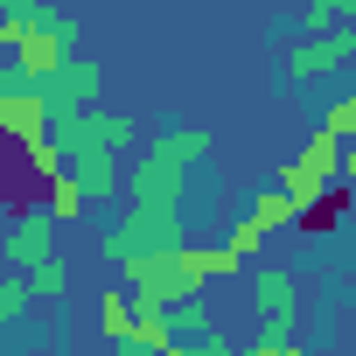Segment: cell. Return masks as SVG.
Wrapping results in <instances>:
<instances>
[{
  "instance_id": "6da1fadb",
  "label": "cell",
  "mask_w": 356,
  "mask_h": 356,
  "mask_svg": "<svg viewBox=\"0 0 356 356\" xmlns=\"http://www.w3.org/2000/svg\"><path fill=\"white\" fill-rule=\"evenodd\" d=\"M210 280H245V259L231 245H175V252H147V259L126 266V286L147 307H182Z\"/></svg>"
},
{
  "instance_id": "7a4b0ae2",
  "label": "cell",
  "mask_w": 356,
  "mask_h": 356,
  "mask_svg": "<svg viewBox=\"0 0 356 356\" xmlns=\"http://www.w3.org/2000/svg\"><path fill=\"white\" fill-rule=\"evenodd\" d=\"M175 245H182V210H161V203H126V210H119V224H105L98 259H112V266L126 273L133 259H147V252H175Z\"/></svg>"
},
{
  "instance_id": "3957f363",
  "label": "cell",
  "mask_w": 356,
  "mask_h": 356,
  "mask_svg": "<svg viewBox=\"0 0 356 356\" xmlns=\"http://www.w3.org/2000/svg\"><path fill=\"white\" fill-rule=\"evenodd\" d=\"M77 22L56 8V0H35V8L22 15V49H15V77H29V84H49L77 49Z\"/></svg>"
},
{
  "instance_id": "277c9868",
  "label": "cell",
  "mask_w": 356,
  "mask_h": 356,
  "mask_svg": "<svg viewBox=\"0 0 356 356\" xmlns=\"http://www.w3.org/2000/svg\"><path fill=\"white\" fill-rule=\"evenodd\" d=\"M8 91H0V140H15L22 154H35V147H49V133H56V112H49V98H42V84H29V77H0Z\"/></svg>"
},
{
  "instance_id": "5b68a950",
  "label": "cell",
  "mask_w": 356,
  "mask_h": 356,
  "mask_svg": "<svg viewBox=\"0 0 356 356\" xmlns=\"http://www.w3.org/2000/svg\"><path fill=\"white\" fill-rule=\"evenodd\" d=\"M252 300H259V342H300V273L293 266H259L252 273Z\"/></svg>"
},
{
  "instance_id": "8992f818",
  "label": "cell",
  "mask_w": 356,
  "mask_h": 356,
  "mask_svg": "<svg viewBox=\"0 0 356 356\" xmlns=\"http://www.w3.org/2000/svg\"><path fill=\"white\" fill-rule=\"evenodd\" d=\"M56 231H63V224H56L49 210H22L8 231H0V259H8L15 273H35V266L56 259Z\"/></svg>"
},
{
  "instance_id": "52a82bcc",
  "label": "cell",
  "mask_w": 356,
  "mask_h": 356,
  "mask_svg": "<svg viewBox=\"0 0 356 356\" xmlns=\"http://www.w3.org/2000/svg\"><path fill=\"white\" fill-rule=\"evenodd\" d=\"M286 224H300V210L286 203V189H259V196H252V210L231 224V238H224V245H231L238 259H252V252H259L266 238H280Z\"/></svg>"
},
{
  "instance_id": "ba28073f",
  "label": "cell",
  "mask_w": 356,
  "mask_h": 356,
  "mask_svg": "<svg viewBox=\"0 0 356 356\" xmlns=\"http://www.w3.org/2000/svg\"><path fill=\"white\" fill-rule=\"evenodd\" d=\"M98 91H105V63H98V56H70V63L42 84L49 112H91V105H98Z\"/></svg>"
},
{
  "instance_id": "9c48e42d",
  "label": "cell",
  "mask_w": 356,
  "mask_h": 356,
  "mask_svg": "<svg viewBox=\"0 0 356 356\" xmlns=\"http://www.w3.org/2000/svg\"><path fill=\"white\" fill-rule=\"evenodd\" d=\"M63 168L84 182V196H91V203H119V196H126V161H119L112 147H77Z\"/></svg>"
},
{
  "instance_id": "30bf717a",
  "label": "cell",
  "mask_w": 356,
  "mask_h": 356,
  "mask_svg": "<svg viewBox=\"0 0 356 356\" xmlns=\"http://www.w3.org/2000/svg\"><path fill=\"white\" fill-rule=\"evenodd\" d=\"M349 56H356V35H307V42H293V49H286V77H293V84H307V77L342 70Z\"/></svg>"
},
{
  "instance_id": "8fae6325",
  "label": "cell",
  "mask_w": 356,
  "mask_h": 356,
  "mask_svg": "<svg viewBox=\"0 0 356 356\" xmlns=\"http://www.w3.org/2000/svg\"><path fill=\"white\" fill-rule=\"evenodd\" d=\"M133 321H140L133 286H126V280H119V286H105V293H98V335H105L112 349H133Z\"/></svg>"
},
{
  "instance_id": "7c38bea8",
  "label": "cell",
  "mask_w": 356,
  "mask_h": 356,
  "mask_svg": "<svg viewBox=\"0 0 356 356\" xmlns=\"http://www.w3.org/2000/svg\"><path fill=\"white\" fill-rule=\"evenodd\" d=\"M42 210H49L56 224H84V217H91V196H84V182H77L70 168L42 182Z\"/></svg>"
},
{
  "instance_id": "4fadbf2b",
  "label": "cell",
  "mask_w": 356,
  "mask_h": 356,
  "mask_svg": "<svg viewBox=\"0 0 356 356\" xmlns=\"http://www.w3.org/2000/svg\"><path fill=\"white\" fill-rule=\"evenodd\" d=\"M273 189H286V203H293V210H300V217H314V210H321V203H328V182H314V175H307V168H300V154H293V161H286V168H280V182H273Z\"/></svg>"
},
{
  "instance_id": "5bb4252c",
  "label": "cell",
  "mask_w": 356,
  "mask_h": 356,
  "mask_svg": "<svg viewBox=\"0 0 356 356\" xmlns=\"http://www.w3.org/2000/svg\"><path fill=\"white\" fill-rule=\"evenodd\" d=\"M175 342H182V335H175V314L140 300V321H133V349H140V356H161V349H175Z\"/></svg>"
},
{
  "instance_id": "9a60e30c",
  "label": "cell",
  "mask_w": 356,
  "mask_h": 356,
  "mask_svg": "<svg viewBox=\"0 0 356 356\" xmlns=\"http://www.w3.org/2000/svg\"><path fill=\"white\" fill-rule=\"evenodd\" d=\"M300 168H307V175H314V182H328V189H335V182H342V140H335V133H321V126H314V140H307V147H300Z\"/></svg>"
},
{
  "instance_id": "2e32d148",
  "label": "cell",
  "mask_w": 356,
  "mask_h": 356,
  "mask_svg": "<svg viewBox=\"0 0 356 356\" xmlns=\"http://www.w3.org/2000/svg\"><path fill=\"white\" fill-rule=\"evenodd\" d=\"M335 15L356 22V0H300V29L307 35H335Z\"/></svg>"
},
{
  "instance_id": "e0dca14e",
  "label": "cell",
  "mask_w": 356,
  "mask_h": 356,
  "mask_svg": "<svg viewBox=\"0 0 356 356\" xmlns=\"http://www.w3.org/2000/svg\"><path fill=\"white\" fill-rule=\"evenodd\" d=\"M29 286H35V300H63V293L77 286V273H70V259H49V266L29 273Z\"/></svg>"
},
{
  "instance_id": "ac0fdd59",
  "label": "cell",
  "mask_w": 356,
  "mask_h": 356,
  "mask_svg": "<svg viewBox=\"0 0 356 356\" xmlns=\"http://www.w3.org/2000/svg\"><path fill=\"white\" fill-rule=\"evenodd\" d=\"M35 307V286H29V273H8V280H0V328H8V321H22Z\"/></svg>"
},
{
  "instance_id": "d6986e66",
  "label": "cell",
  "mask_w": 356,
  "mask_h": 356,
  "mask_svg": "<svg viewBox=\"0 0 356 356\" xmlns=\"http://www.w3.org/2000/svg\"><path fill=\"white\" fill-rule=\"evenodd\" d=\"M321 133H335V140H356V91H342V98L328 105V119H321Z\"/></svg>"
},
{
  "instance_id": "ffe728a7",
  "label": "cell",
  "mask_w": 356,
  "mask_h": 356,
  "mask_svg": "<svg viewBox=\"0 0 356 356\" xmlns=\"http://www.w3.org/2000/svg\"><path fill=\"white\" fill-rule=\"evenodd\" d=\"M189 349H196V356H245L224 328H196V342H189Z\"/></svg>"
},
{
  "instance_id": "44dd1931",
  "label": "cell",
  "mask_w": 356,
  "mask_h": 356,
  "mask_svg": "<svg viewBox=\"0 0 356 356\" xmlns=\"http://www.w3.org/2000/svg\"><path fill=\"white\" fill-rule=\"evenodd\" d=\"M245 356H307V349H300V342H252Z\"/></svg>"
},
{
  "instance_id": "7402d4cb",
  "label": "cell",
  "mask_w": 356,
  "mask_h": 356,
  "mask_svg": "<svg viewBox=\"0 0 356 356\" xmlns=\"http://www.w3.org/2000/svg\"><path fill=\"white\" fill-rule=\"evenodd\" d=\"M0 49H22V15H0Z\"/></svg>"
},
{
  "instance_id": "603a6c76",
  "label": "cell",
  "mask_w": 356,
  "mask_h": 356,
  "mask_svg": "<svg viewBox=\"0 0 356 356\" xmlns=\"http://www.w3.org/2000/svg\"><path fill=\"white\" fill-rule=\"evenodd\" d=\"M342 182H356V140H342Z\"/></svg>"
},
{
  "instance_id": "cb8c5ba5",
  "label": "cell",
  "mask_w": 356,
  "mask_h": 356,
  "mask_svg": "<svg viewBox=\"0 0 356 356\" xmlns=\"http://www.w3.org/2000/svg\"><path fill=\"white\" fill-rule=\"evenodd\" d=\"M35 8V0H0V15H29Z\"/></svg>"
},
{
  "instance_id": "d4e9b609",
  "label": "cell",
  "mask_w": 356,
  "mask_h": 356,
  "mask_svg": "<svg viewBox=\"0 0 356 356\" xmlns=\"http://www.w3.org/2000/svg\"><path fill=\"white\" fill-rule=\"evenodd\" d=\"M161 356H196V349H189V342H175V349H161Z\"/></svg>"
},
{
  "instance_id": "484cf974",
  "label": "cell",
  "mask_w": 356,
  "mask_h": 356,
  "mask_svg": "<svg viewBox=\"0 0 356 356\" xmlns=\"http://www.w3.org/2000/svg\"><path fill=\"white\" fill-rule=\"evenodd\" d=\"M349 35H356V22H349Z\"/></svg>"
},
{
  "instance_id": "4316f807",
  "label": "cell",
  "mask_w": 356,
  "mask_h": 356,
  "mask_svg": "<svg viewBox=\"0 0 356 356\" xmlns=\"http://www.w3.org/2000/svg\"><path fill=\"white\" fill-rule=\"evenodd\" d=\"M29 356H42V349H29Z\"/></svg>"
},
{
  "instance_id": "83f0119b",
  "label": "cell",
  "mask_w": 356,
  "mask_h": 356,
  "mask_svg": "<svg viewBox=\"0 0 356 356\" xmlns=\"http://www.w3.org/2000/svg\"><path fill=\"white\" fill-rule=\"evenodd\" d=\"M0 91H8V84H0Z\"/></svg>"
}]
</instances>
